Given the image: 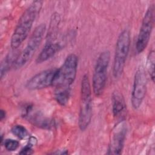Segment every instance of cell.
Segmentation results:
<instances>
[{"mask_svg": "<svg viewBox=\"0 0 155 155\" xmlns=\"http://www.w3.org/2000/svg\"><path fill=\"white\" fill-rule=\"evenodd\" d=\"M78 58L74 54H68L64 63L58 69L54 82V96L56 102L61 106H65L69 101L71 86L77 74Z\"/></svg>", "mask_w": 155, "mask_h": 155, "instance_id": "cell-1", "label": "cell"}, {"mask_svg": "<svg viewBox=\"0 0 155 155\" xmlns=\"http://www.w3.org/2000/svg\"><path fill=\"white\" fill-rule=\"evenodd\" d=\"M42 5L41 1H33L21 15L11 37L10 47L13 50L17 49L28 37Z\"/></svg>", "mask_w": 155, "mask_h": 155, "instance_id": "cell-2", "label": "cell"}, {"mask_svg": "<svg viewBox=\"0 0 155 155\" xmlns=\"http://www.w3.org/2000/svg\"><path fill=\"white\" fill-rule=\"evenodd\" d=\"M92 118L91 87L87 74L82 78L81 85L80 110L78 125L81 131L85 130L89 126Z\"/></svg>", "mask_w": 155, "mask_h": 155, "instance_id": "cell-3", "label": "cell"}, {"mask_svg": "<svg viewBox=\"0 0 155 155\" xmlns=\"http://www.w3.org/2000/svg\"><path fill=\"white\" fill-rule=\"evenodd\" d=\"M45 31L46 25L44 23L39 24L34 29L25 47L18 54L13 66L14 68H21L30 61L40 46Z\"/></svg>", "mask_w": 155, "mask_h": 155, "instance_id": "cell-4", "label": "cell"}, {"mask_svg": "<svg viewBox=\"0 0 155 155\" xmlns=\"http://www.w3.org/2000/svg\"><path fill=\"white\" fill-rule=\"evenodd\" d=\"M131 43L130 33L124 30L117 39L113 65V74L114 78H119L122 74L126 60L129 53Z\"/></svg>", "mask_w": 155, "mask_h": 155, "instance_id": "cell-5", "label": "cell"}, {"mask_svg": "<svg viewBox=\"0 0 155 155\" xmlns=\"http://www.w3.org/2000/svg\"><path fill=\"white\" fill-rule=\"evenodd\" d=\"M110 61V53L108 50L102 51L97 59L92 81L93 91L96 96H101L104 91Z\"/></svg>", "mask_w": 155, "mask_h": 155, "instance_id": "cell-6", "label": "cell"}, {"mask_svg": "<svg viewBox=\"0 0 155 155\" xmlns=\"http://www.w3.org/2000/svg\"><path fill=\"white\" fill-rule=\"evenodd\" d=\"M154 22V6L151 4L147 8L142 19L141 26L136 44V51L137 54L141 53L147 47Z\"/></svg>", "mask_w": 155, "mask_h": 155, "instance_id": "cell-7", "label": "cell"}, {"mask_svg": "<svg viewBox=\"0 0 155 155\" xmlns=\"http://www.w3.org/2000/svg\"><path fill=\"white\" fill-rule=\"evenodd\" d=\"M147 78L145 71L142 68H139L135 73L131 102L134 109L137 110L141 106L147 93Z\"/></svg>", "mask_w": 155, "mask_h": 155, "instance_id": "cell-8", "label": "cell"}, {"mask_svg": "<svg viewBox=\"0 0 155 155\" xmlns=\"http://www.w3.org/2000/svg\"><path fill=\"white\" fill-rule=\"evenodd\" d=\"M58 69H47L36 74L27 82L26 88L29 90H38L53 86Z\"/></svg>", "mask_w": 155, "mask_h": 155, "instance_id": "cell-9", "label": "cell"}, {"mask_svg": "<svg viewBox=\"0 0 155 155\" xmlns=\"http://www.w3.org/2000/svg\"><path fill=\"white\" fill-rule=\"evenodd\" d=\"M127 132V127L125 122H120L117 124L113 131L107 154H120L122 153Z\"/></svg>", "mask_w": 155, "mask_h": 155, "instance_id": "cell-10", "label": "cell"}, {"mask_svg": "<svg viewBox=\"0 0 155 155\" xmlns=\"http://www.w3.org/2000/svg\"><path fill=\"white\" fill-rule=\"evenodd\" d=\"M22 116L38 127L48 129L52 127V122L43 116L40 113L33 110V106L30 104L25 105L22 110Z\"/></svg>", "mask_w": 155, "mask_h": 155, "instance_id": "cell-11", "label": "cell"}, {"mask_svg": "<svg viewBox=\"0 0 155 155\" xmlns=\"http://www.w3.org/2000/svg\"><path fill=\"white\" fill-rule=\"evenodd\" d=\"M61 48L59 43L54 41H48L39 54H38L36 62L37 64H41L51 58Z\"/></svg>", "mask_w": 155, "mask_h": 155, "instance_id": "cell-12", "label": "cell"}, {"mask_svg": "<svg viewBox=\"0 0 155 155\" xmlns=\"http://www.w3.org/2000/svg\"><path fill=\"white\" fill-rule=\"evenodd\" d=\"M126 105L123 96L118 91H115L112 95V111L114 117L120 116L125 111Z\"/></svg>", "mask_w": 155, "mask_h": 155, "instance_id": "cell-13", "label": "cell"}, {"mask_svg": "<svg viewBox=\"0 0 155 155\" xmlns=\"http://www.w3.org/2000/svg\"><path fill=\"white\" fill-rule=\"evenodd\" d=\"M18 55L15 56L13 52L8 53L5 58L3 59L1 65V78L2 79L4 76L5 75L7 72L9 70L11 67L13 66V64Z\"/></svg>", "mask_w": 155, "mask_h": 155, "instance_id": "cell-14", "label": "cell"}, {"mask_svg": "<svg viewBox=\"0 0 155 155\" xmlns=\"http://www.w3.org/2000/svg\"><path fill=\"white\" fill-rule=\"evenodd\" d=\"M154 63L155 54L154 50H151L148 55L147 60V70L152 80L154 82Z\"/></svg>", "mask_w": 155, "mask_h": 155, "instance_id": "cell-15", "label": "cell"}, {"mask_svg": "<svg viewBox=\"0 0 155 155\" xmlns=\"http://www.w3.org/2000/svg\"><path fill=\"white\" fill-rule=\"evenodd\" d=\"M11 132L19 139H25L28 134L27 130L22 125H14L11 129Z\"/></svg>", "mask_w": 155, "mask_h": 155, "instance_id": "cell-16", "label": "cell"}, {"mask_svg": "<svg viewBox=\"0 0 155 155\" xmlns=\"http://www.w3.org/2000/svg\"><path fill=\"white\" fill-rule=\"evenodd\" d=\"M3 142L5 148L8 151H15L19 146V142L18 140L12 139H7L4 140Z\"/></svg>", "mask_w": 155, "mask_h": 155, "instance_id": "cell-17", "label": "cell"}, {"mask_svg": "<svg viewBox=\"0 0 155 155\" xmlns=\"http://www.w3.org/2000/svg\"><path fill=\"white\" fill-rule=\"evenodd\" d=\"M33 153V151L32 149V146L30 145L29 144L24 147L19 152V154H31Z\"/></svg>", "mask_w": 155, "mask_h": 155, "instance_id": "cell-18", "label": "cell"}, {"mask_svg": "<svg viewBox=\"0 0 155 155\" xmlns=\"http://www.w3.org/2000/svg\"><path fill=\"white\" fill-rule=\"evenodd\" d=\"M37 142V139H36L35 137H30V138L29 139V142L28 144L31 146H33L34 145H35Z\"/></svg>", "mask_w": 155, "mask_h": 155, "instance_id": "cell-19", "label": "cell"}, {"mask_svg": "<svg viewBox=\"0 0 155 155\" xmlns=\"http://www.w3.org/2000/svg\"><path fill=\"white\" fill-rule=\"evenodd\" d=\"M5 116H6V113H5V110L1 109L0 111V120H1V121H2L3 119H4L5 118Z\"/></svg>", "mask_w": 155, "mask_h": 155, "instance_id": "cell-20", "label": "cell"}]
</instances>
